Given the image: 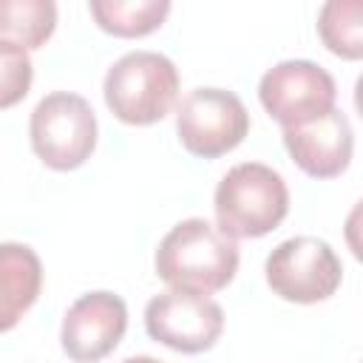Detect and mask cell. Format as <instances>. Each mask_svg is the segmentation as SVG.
Instances as JSON below:
<instances>
[{
	"instance_id": "1",
	"label": "cell",
	"mask_w": 363,
	"mask_h": 363,
	"mask_svg": "<svg viewBox=\"0 0 363 363\" xmlns=\"http://www.w3.org/2000/svg\"><path fill=\"white\" fill-rule=\"evenodd\" d=\"M238 244L207 218H184L156 250V275L176 292L213 295L238 272Z\"/></svg>"
},
{
	"instance_id": "2",
	"label": "cell",
	"mask_w": 363,
	"mask_h": 363,
	"mask_svg": "<svg viewBox=\"0 0 363 363\" xmlns=\"http://www.w3.org/2000/svg\"><path fill=\"white\" fill-rule=\"evenodd\" d=\"M216 227L235 238H261L281 227L289 213L284 176L264 162L233 164L213 193Z\"/></svg>"
},
{
	"instance_id": "3",
	"label": "cell",
	"mask_w": 363,
	"mask_h": 363,
	"mask_svg": "<svg viewBox=\"0 0 363 363\" xmlns=\"http://www.w3.org/2000/svg\"><path fill=\"white\" fill-rule=\"evenodd\" d=\"M105 105L125 125L162 122L179 99V71L159 51H128L119 57L102 82Z\"/></svg>"
},
{
	"instance_id": "4",
	"label": "cell",
	"mask_w": 363,
	"mask_h": 363,
	"mask_svg": "<svg viewBox=\"0 0 363 363\" xmlns=\"http://www.w3.org/2000/svg\"><path fill=\"white\" fill-rule=\"evenodd\" d=\"M96 113L91 102L71 91L45 94L28 119V139L37 159L51 170L82 167L96 147Z\"/></svg>"
},
{
	"instance_id": "5",
	"label": "cell",
	"mask_w": 363,
	"mask_h": 363,
	"mask_svg": "<svg viewBox=\"0 0 363 363\" xmlns=\"http://www.w3.org/2000/svg\"><path fill=\"white\" fill-rule=\"evenodd\" d=\"M264 275L281 301L320 303L329 301L343 281L337 252L315 235H295L281 241L264 261Z\"/></svg>"
},
{
	"instance_id": "6",
	"label": "cell",
	"mask_w": 363,
	"mask_h": 363,
	"mask_svg": "<svg viewBox=\"0 0 363 363\" xmlns=\"http://www.w3.org/2000/svg\"><path fill=\"white\" fill-rule=\"evenodd\" d=\"M176 133L187 153L218 159L235 150L250 133V113L227 88H193L176 105Z\"/></svg>"
},
{
	"instance_id": "7",
	"label": "cell",
	"mask_w": 363,
	"mask_h": 363,
	"mask_svg": "<svg viewBox=\"0 0 363 363\" xmlns=\"http://www.w3.org/2000/svg\"><path fill=\"white\" fill-rule=\"evenodd\" d=\"M337 85L332 74L312 60H284L264 71L258 99L281 125L295 128L335 108Z\"/></svg>"
},
{
	"instance_id": "8",
	"label": "cell",
	"mask_w": 363,
	"mask_h": 363,
	"mask_svg": "<svg viewBox=\"0 0 363 363\" xmlns=\"http://www.w3.org/2000/svg\"><path fill=\"white\" fill-rule=\"evenodd\" d=\"M145 329L156 343L173 352L201 354L218 343L224 332V309L207 295L167 289L147 301Z\"/></svg>"
},
{
	"instance_id": "9",
	"label": "cell",
	"mask_w": 363,
	"mask_h": 363,
	"mask_svg": "<svg viewBox=\"0 0 363 363\" xmlns=\"http://www.w3.org/2000/svg\"><path fill=\"white\" fill-rule=\"evenodd\" d=\"M128 329V306L116 292L96 289L79 295L60 329V343L74 363H99L108 357Z\"/></svg>"
},
{
	"instance_id": "10",
	"label": "cell",
	"mask_w": 363,
	"mask_h": 363,
	"mask_svg": "<svg viewBox=\"0 0 363 363\" xmlns=\"http://www.w3.org/2000/svg\"><path fill=\"white\" fill-rule=\"evenodd\" d=\"M281 136L292 162L312 179L340 176L349 167L354 153L352 122L337 105L303 125L281 128Z\"/></svg>"
},
{
	"instance_id": "11",
	"label": "cell",
	"mask_w": 363,
	"mask_h": 363,
	"mask_svg": "<svg viewBox=\"0 0 363 363\" xmlns=\"http://www.w3.org/2000/svg\"><path fill=\"white\" fill-rule=\"evenodd\" d=\"M43 289L40 255L20 241L0 244V335L11 332Z\"/></svg>"
},
{
	"instance_id": "12",
	"label": "cell",
	"mask_w": 363,
	"mask_h": 363,
	"mask_svg": "<svg viewBox=\"0 0 363 363\" xmlns=\"http://www.w3.org/2000/svg\"><path fill=\"white\" fill-rule=\"evenodd\" d=\"M96 26L113 37H147L170 14L167 0H91L88 3Z\"/></svg>"
},
{
	"instance_id": "13",
	"label": "cell",
	"mask_w": 363,
	"mask_h": 363,
	"mask_svg": "<svg viewBox=\"0 0 363 363\" xmlns=\"http://www.w3.org/2000/svg\"><path fill=\"white\" fill-rule=\"evenodd\" d=\"M57 28L54 0H0V40L26 51L43 48Z\"/></svg>"
},
{
	"instance_id": "14",
	"label": "cell",
	"mask_w": 363,
	"mask_h": 363,
	"mask_svg": "<svg viewBox=\"0 0 363 363\" xmlns=\"http://www.w3.org/2000/svg\"><path fill=\"white\" fill-rule=\"evenodd\" d=\"M320 43L340 60L363 57V3L360 0H329L318 14Z\"/></svg>"
},
{
	"instance_id": "15",
	"label": "cell",
	"mask_w": 363,
	"mask_h": 363,
	"mask_svg": "<svg viewBox=\"0 0 363 363\" xmlns=\"http://www.w3.org/2000/svg\"><path fill=\"white\" fill-rule=\"evenodd\" d=\"M34 82V65L26 48L0 40V111L20 105Z\"/></svg>"
},
{
	"instance_id": "16",
	"label": "cell",
	"mask_w": 363,
	"mask_h": 363,
	"mask_svg": "<svg viewBox=\"0 0 363 363\" xmlns=\"http://www.w3.org/2000/svg\"><path fill=\"white\" fill-rule=\"evenodd\" d=\"M122 363H162V360H156L150 354H136V357H125Z\"/></svg>"
}]
</instances>
